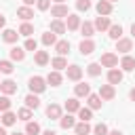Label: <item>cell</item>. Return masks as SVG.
<instances>
[{"instance_id": "1", "label": "cell", "mask_w": 135, "mask_h": 135, "mask_svg": "<svg viewBox=\"0 0 135 135\" xmlns=\"http://www.w3.org/2000/svg\"><path fill=\"white\" fill-rule=\"evenodd\" d=\"M27 86H30V93H42L44 89H46V78H42V76H32L30 78V82H27Z\"/></svg>"}, {"instance_id": "2", "label": "cell", "mask_w": 135, "mask_h": 135, "mask_svg": "<svg viewBox=\"0 0 135 135\" xmlns=\"http://www.w3.org/2000/svg\"><path fill=\"white\" fill-rule=\"evenodd\" d=\"M116 51L122 55H129V51H133V40L131 38H118L116 40Z\"/></svg>"}, {"instance_id": "3", "label": "cell", "mask_w": 135, "mask_h": 135, "mask_svg": "<svg viewBox=\"0 0 135 135\" xmlns=\"http://www.w3.org/2000/svg\"><path fill=\"white\" fill-rule=\"evenodd\" d=\"M99 63H101L103 68H116V65H118V55H116V53H103L101 59H99Z\"/></svg>"}, {"instance_id": "4", "label": "cell", "mask_w": 135, "mask_h": 135, "mask_svg": "<svg viewBox=\"0 0 135 135\" xmlns=\"http://www.w3.org/2000/svg\"><path fill=\"white\" fill-rule=\"evenodd\" d=\"M99 97L101 99H105V101H110V99H114L116 97V89H114V84H101L99 86Z\"/></svg>"}, {"instance_id": "5", "label": "cell", "mask_w": 135, "mask_h": 135, "mask_svg": "<svg viewBox=\"0 0 135 135\" xmlns=\"http://www.w3.org/2000/svg\"><path fill=\"white\" fill-rule=\"evenodd\" d=\"M70 15V11H68V6L61 2V4H53L51 6V17H55V19H61V17H68Z\"/></svg>"}, {"instance_id": "6", "label": "cell", "mask_w": 135, "mask_h": 135, "mask_svg": "<svg viewBox=\"0 0 135 135\" xmlns=\"http://www.w3.org/2000/svg\"><path fill=\"white\" fill-rule=\"evenodd\" d=\"M95 30H99V32H108L110 30V25H112V21H110V17L108 15H99L97 19H95Z\"/></svg>"}, {"instance_id": "7", "label": "cell", "mask_w": 135, "mask_h": 135, "mask_svg": "<svg viewBox=\"0 0 135 135\" xmlns=\"http://www.w3.org/2000/svg\"><path fill=\"white\" fill-rule=\"evenodd\" d=\"M95 42L91 40V38H84V40H80V44H78V51H80V55H91L93 51H95Z\"/></svg>"}, {"instance_id": "8", "label": "cell", "mask_w": 135, "mask_h": 135, "mask_svg": "<svg viewBox=\"0 0 135 135\" xmlns=\"http://www.w3.org/2000/svg\"><path fill=\"white\" fill-rule=\"evenodd\" d=\"M65 74H68V80L78 82V80L82 78V68H80V65H68V68H65Z\"/></svg>"}, {"instance_id": "9", "label": "cell", "mask_w": 135, "mask_h": 135, "mask_svg": "<svg viewBox=\"0 0 135 135\" xmlns=\"http://www.w3.org/2000/svg\"><path fill=\"white\" fill-rule=\"evenodd\" d=\"M0 91H2L4 95H13V93H17V82L11 80V78H6V80L0 82Z\"/></svg>"}, {"instance_id": "10", "label": "cell", "mask_w": 135, "mask_h": 135, "mask_svg": "<svg viewBox=\"0 0 135 135\" xmlns=\"http://www.w3.org/2000/svg\"><path fill=\"white\" fill-rule=\"evenodd\" d=\"M65 27H68L70 32L78 30V27H80V17H78L76 13H70V15L65 17Z\"/></svg>"}, {"instance_id": "11", "label": "cell", "mask_w": 135, "mask_h": 135, "mask_svg": "<svg viewBox=\"0 0 135 135\" xmlns=\"http://www.w3.org/2000/svg\"><path fill=\"white\" fill-rule=\"evenodd\" d=\"M108 82L110 84H120L122 82V72L118 68H110L108 70Z\"/></svg>"}, {"instance_id": "12", "label": "cell", "mask_w": 135, "mask_h": 135, "mask_svg": "<svg viewBox=\"0 0 135 135\" xmlns=\"http://www.w3.org/2000/svg\"><path fill=\"white\" fill-rule=\"evenodd\" d=\"M23 103H25V108H30V110H38V108H40V99H38V95H36V93L25 95Z\"/></svg>"}, {"instance_id": "13", "label": "cell", "mask_w": 135, "mask_h": 135, "mask_svg": "<svg viewBox=\"0 0 135 135\" xmlns=\"http://www.w3.org/2000/svg\"><path fill=\"white\" fill-rule=\"evenodd\" d=\"M46 116L51 118V120H59L63 114H61V105H57V103H49V108H46Z\"/></svg>"}, {"instance_id": "14", "label": "cell", "mask_w": 135, "mask_h": 135, "mask_svg": "<svg viewBox=\"0 0 135 135\" xmlns=\"http://www.w3.org/2000/svg\"><path fill=\"white\" fill-rule=\"evenodd\" d=\"M17 120H19V118H17V114H13L11 110H8V112H2V116H0V122H2V127H13Z\"/></svg>"}, {"instance_id": "15", "label": "cell", "mask_w": 135, "mask_h": 135, "mask_svg": "<svg viewBox=\"0 0 135 135\" xmlns=\"http://www.w3.org/2000/svg\"><path fill=\"white\" fill-rule=\"evenodd\" d=\"M46 82H49L51 86H59V84L63 82V76L59 74V70H53V72H49V76H46Z\"/></svg>"}, {"instance_id": "16", "label": "cell", "mask_w": 135, "mask_h": 135, "mask_svg": "<svg viewBox=\"0 0 135 135\" xmlns=\"http://www.w3.org/2000/svg\"><path fill=\"white\" fill-rule=\"evenodd\" d=\"M74 95H76V97H89V95H91V86H89L86 82H78V84L74 86Z\"/></svg>"}, {"instance_id": "17", "label": "cell", "mask_w": 135, "mask_h": 135, "mask_svg": "<svg viewBox=\"0 0 135 135\" xmlns=\"http://www.w3.org/2000/svg\"><path fill=\"white\" fill-rule=\"evenodd\" d=\"M59 127H61V129H74V127H76L74 116H72L70 112H68L65 116H61V118H59Z\"/></svg>"}, {"instance_id": "18", "label": "cell", "mask_w": 135, "mask_h": 135, "mask_svg": "<svg viewBox=\"0 0 135 135\" xmlns=\"http://www.w3.org/2000/svg\"><path fill=\"white\" fill-rule=\"evenodd\" d=\"M120 68H122L124 72H133V70H135V57L124 55V57L120 59Z\"/></svg>"}, {"instance_id": "19", "label": "cell", "mask_w": 135, "mask_h": 135, "mask_svg": "<svg viewBox=\"0 0 135 135\" xmlns=\"http://www.w3.org/2000/svg\"><path fill=\"white\" fill-rule=\"evenodd\" d=\"M95 8H97L99 15H110V13H112V2H110V0H99Z\"/></svg>"}, {"instance_id": "20", "label": "cell", "mask_w": 135, "mask_h": 135, "mask_svg": "<svg viewBox=\"0 0 135 135\" xmlns=\"http://www.w3.org/2000/svg\"><path fill=\"white\" fill-rule=\"evenodd\" d=\"M17 17H19V19H23V21H30V19L34 17V11H32L30 6H25V4H23V6H19V8H17Z\"/></svg>"}, {"instance_id": "21", "label": "cell", "mask_w": 135, "mask_h": 135, "mask_svg": "<svg viewBox=\"0 0 135 135\" xmlns=\"http://www.w3.org/2000/svg\"><path fill=\"white\" fill-rule=\"evenodd\" d=\"M49 27H51V32H53V34H65V30H68V27H65V23H63L61 19H53Z\"/></svg>"}, {"instance_id": "22", "label": "cell", "mask_w": 135, "mask_h": 135, "mask_svg": "<svg viewBox=\"0 0 135 135\" xmlns=\"http://www.w3.org/2000/svg\"><path fill=\"white\" fill-rule=\"evenodd\" d=\"M108 36H110L112 40L122 38V25H120V23H112V25H110V30H108Z\"/></svg>"}, {"instance_id": "23", "label": "cell", "mask_w": 135, "mask_h": 135, "mask_svg": "<svg viewBox=\"0 0 135 135\" xmlns=\"http://www.w3.org/2000/svg\"><path fill=\"white\" fill-rule=\"evenodd\" d=\"M21 34L19 32H15V30H4L2 32V40L4 42H8V44H13V42H17V38H19Z\"/></svg>"}, {"instance_id": "24", "label": "cell", "mask_w": 135, "mask_h": 135, "mask_svg": "<svg viewBox=\"0 0 135 135\" xmlns=\"http://www.w3.org/2000/svg\"><path fill=\"white\" fill-rule=\"evenodd\" d=\"M23 59H25V49L13 46L11 49V61H23Z\"/></svg>"}, {"instance_id": "25", "label": "cell", "mask_w": 135, "mask_h": 135, "mask_svg": "<svg viewBox=\"0 0 135 135\" xmlns=\"http://www.w3.org/2000/svg\"><path fill=\"white\" fill-rule=\"evenodd\" d=\"M86 101H89V108H91V110H99V108H101V101H103V99L99 97V93H97V95H95V93H91V95L86 97Z\"/></svg>"}, {"instance_id": "26", "label": "cell", "mask_w": 135, "mask_h": 135, "mask_svg": "<svg viewBox=\"0 0 135 135\" xmlns=\"http://www.w3.org/2000/svg\"><path fill=\"white\" fill-rule=\"evenodd\" d=\"M74 131H76V135H89L93 129H91V124H89L86 120H80V122L74 127Z\"/></svg>"}, {"instance_id": "27", "label": "cell", "mask_w": 135, "mask_h": 135, "mask_svg": "<svg viewBox=\"0 0 135 135\" xmlns=\"http://www.w3.org/2000/svg\"><path fill=\"white\" fill-rule=\"evenodd\" d=\"M80 32H82L84 38H91V36L95 34V25H93L91 21H84V23H80Z\"/></svg>"}, {"instance_id": "28", "label": "cell", "mask_w": 135, "mask_h": 135, "mask_svg": "<svg viewBox=\"0 0 135 135\" xmlns=\"http://www.w3.org/2000/svg\"><path fill=\"white\" fill-rule=\"evenodd\" d=\"M42 44H44V46H55V44H57V34H53L51 30H49L46 34H42Z\"/></svg>"}, {"instance_id": "29", "label": "cell", "mask_w": 135, "mask_h": 135, "mask_svg": "<svg viewBox=\"0 0 135 135\" xmlns=\"http://www.w3.org/2000/svg\"><path fill=\"white\" fill-rule=\"evenodd\" d=\"M55 51H57V55H68L70 53V42L68 40H57V44H55Z\"/></svg>"}, {"instance_id": "30", "label": "cell", "mask_w": 135, "mask_h": 135, "mask_svg": "<svg viewBox=\"0 0 135 135\" xmlns=\"http://www.w3.org/2000/svg\"><path fill=\"white\" fill-rule=\"evenodd\" d=\"M51 65H53L55 70H65V68H68V59H65L63 55H57V57L51 61Z\"/></svg>"}, {"instance_id": "31", "label": "cell", "mask_w": 135, "mask_h": 135, "mask_svg": "<svg viewBox=\"0 0 135 135\" xmlns=\"http://www.w3.org/2000/svg\"><path fill=\"white\" fill-rule=\"evenodd\" d=\"M19 34H21V36H25V38H32V34H34V25H32V23H27V21H23V23H21V27H19Z\"/></svg>"}, {"instance_id": "32", "label": "cell", "mask_w": 135, "mask_h": 135, "mask_svg": "<svg viewBox=\"0 0 135 135\" xmlns=\"http://www.w3.org/2000/svg\"><path fill=\"white\" fill-rule=\"evenodd\" d=\"M34 61H36L38 65H46V63H49V53H46V51H36Z\"/></svg>"}, {"instance_id": "33", "label": "cell", "mask_w": 135, "mask_h": 135, "mask_svg": "<svg viewBox=\"0 0 135 135\" xmlns=\"http://www.w3.org/2000/svg\"><path fill=\"white\" fill-rule=\"evenodd\" d=\"M65 110H68L70 114H72V112H78V110H80V101H78L76 97H70V99L65 101Z\"/></svg>"}, {"instance_id": "34", "label": "cell", "mask_w": 135, "mask_h": 135, "mask_svg": "<svg viewBox=\"0 0 135 135\" xmlns=\"http://www.w3.org/2000/svg\"><path fill=\"white\" fill-rule=\"evenodd\" d=\"M32 116H34V114H32V110H30V108H21V110L17 112V118H19V120H25V122H30V120H32Z\"/></svg>"}, {"instance_id": "35", "label": "cell", "mask_w": 135, "mask_h": 135, "mask_svg": "<svg viewBox=\"0 0 135 135\" xmlns=\"http://www.w3.org/2000/svg\"><path fill=\"white\" fill-rule=\"evenodd\" d=\"M13 61H6V59H0V74H13Z\"/></svg>"}, {"instance_id": "36", "label": "cell", "mask_w": 135, "mask_h": 135, "mask_svg": "<svg viewBox=\"0 0 135 135\" xmlns=\"http://www.w3.org/2000/svg\"><path fill=\"white\" fill-rule=\"evenodd\" d=\"M101 63H89L86 65V72H89V76H99L101 74Z\"/></svg>"}, {"instance_id": "37", "label": "cell", "mask_w": 135, "mask_h": 135, "mask_svg": "<svg viewBox=\"0 0 135 135\" xmlns=\"http://www.w3.org/2000/svg\"><path fill=\"white\" fill-rule=\"evenodd\" d=\"M78 118L89 122V120L93 118V110H91V108H80V110H78Z\"/></svg>"}, {"instance_id": "38", "label": "cell", "mask_w": 135, "mask_h": 135, "mask_svg": "<svg viewBox=\"0 0 135 135\" xmlns=\"http://www.w3.org/2000/svg\"><path fill=\"white\" fill-rule=\"evenodd\" d=\"M25 133H27V135H38V133H40V124L30 120V122L25 124Z\"/></svg>"}, {"instance_id": "39", "label": "cell", "mask_w": 135, "mask_h": 135, "mask_svg": "<svg viewBox=\"0 0 135 135\" xmlns=\"http://www.w3.org/2000/svg\"><path fill=\"white\" fill-rule=\"evenodd\" d=\"M76 8H78L80 13H86V11L91 8V0H76Z\"/></svg>"}, {"instance_id": "40", "label": "cell", "mask_w": 135, "mask_h": 135, "mask_svg": "<svg viewBox=\"0 0 135 135\" xmlns=\"http://www.w3.org/2000/svg\"><path fill=\"white\" fill-rule=\"evenodd\" d=\"M11 110V99H8V95H2L0 97V112H8Z\"/></svg>"}, {"instance_id": "41", "label": "cell", "mask_w": 135, "mask_h": 135, "mask_svg": "<svg viewBox=\"0 0 135 135\" xmlns=\"http://www.w3.org/2000/svg\"><path fill=\"white\" fill-rule=\"evenodd\" d=\"M93 133H95V135H108V124H103V122L95 124V127H93Z\"/></svg>"}, {"instance_id": "42", "label": "cell", "mask_w": 135, "mask_h": 135, "mask_svg": "<svg viewBox=\"0 0 135 135\" xmlns=\"http://www.w3.org/2000/svg\"><path fill=\"white\" fill-rule=\"evenodd\" d=\"M23 49H25V51H36V49H38V42H36L34 38H27L25 44H23Z\"/></svg>"}, {"instance_id": "43", "label": "cell", "mask_w": 135, "mask_h": 135, "mask_svg": "<svg viewBox=\"0 0 135 135\" xmlns=\"http://www.w3.org/2000/svg\"><path fill=\"white\" fill-rule=\"evenodd\" d=\"M36 6H38V11H49L51 8V0H38Z\"/></svg>"}, {"instance_id": "44", "label": "cell", "mask_w": 135, "mask_h": 135, "mask_svg": "<svg viewBox=\"0 0 135 135\" xmlns=\"http://www.w3.org/2000/svg\"><path fill=\"white\" fill-rule=\"evenodd\" d=\"M4 25H6V17H4V15H0V30H2Z\"/></svg>"}, {"instance_id": "45", "label": "cell", "mask_w": 135, "mask_h": 135, "mask_svg": "<svg viewBox=\"0 0 135 135\" xmlns=\"http://www.w3.org/2000/svg\"><path fill=\"white\" fill-rule=\"evenodd\" d=\"M129 97H131V101H135V86L129 91Z\"/></svg>"}, {"instance_id": "46", "label": "cell", "mask_w": 135, "mask_h": 135, "mask_svg": "<svg viewBox=\"0 0 135 135\" xmlns=\"http://www.w3.org/2000/svg\"><path fill=\"white\" fill-rule=\"evenodd\" d=\"M34 2H38V0H23V4H25V6H32Z\"/></svg>"}, {"instance_id": "47", "label": "cell", "mask_w": 135, "mask_h": 135, "mask_svg": "<svg viewBox=\"0 0 135 135\" xmlns=\"http://www.w3.org/2000/svg\"><path fill=\"white\" fill-rule=\"evenodd\" d=\"M108 135H122V133H120L118 129H114V131H108Z\"/></svg>"}, {"instance_id": "48", "label": "cell", "mask_w": 135, "mask_h": 135, "mask_svg": "<svg viewBox=\"0 0 135 135\" xmlns=\"http://www.w3.org/2000/svg\"><path fill=\"white\" fill-rule=\"evenodd\" d=\"M131 36H133V38H135V21H133V23H131Z\"/></svg>"}, {"instance_id": "49", "label": "cell", "mask_w": 135, "mask_h": 135, "mask_svg": "<svg viewBox=\"0 0 135 135\" xmlns=\"http://www.w3.org/2000/svg\"><path fill=\"white\" fill-rule=\"evenodd\" d=\"M42 135H57V133H55V131H51V129H49V131H44V133H42Z\"/></svg>"}, {"instance_id": "50", "label": "cell", "mask_w": 135, "mask_h": 135, "mask_svg": "<svg viewBox=\"0 0 135 135\" xmlns=\"http://www.w3.org/2000/svg\"><path fill=\"white\" fill-rule=\"evenodd\" d=\"M0 135H6V129L4 127H0Z\"/></svg>"}, {"instance_id": "51", "label": "cell", "mask_w": 135, "mask_h": 135, "mask_svg": "<svg viewBox=\"0 0 135 135\" xmlns=\"http://www.w3.org/2000/svg\"><path fill=\"white\" fill-rule=\"evenodd\" d=\"M61 2H65V0H55V4H61Z\"/></svg>"}, {"instance_id": "52", "label": "cell", "mask_w": 135, "mask_h": 135, "mask_svg": "<svg viewBox=\"0 0 135 135\" xmlns=\"http://www.w3.org/2000/svg\"><path fill=\"white\" fill-rule=\"evenodd\" d=\"M13 135H23V133H13Z\"/></svg>"}, {"instance_id": "53", "label": "cell", "mask_w": 135, "mask_h": 135, "mask_svg": "<svg viewBox=\"0 0 135 135\" xmlns=\"http://www.w3.org/2000/svg\"><path fill=\"white\" fill-rule=\"evenodd\" d=\"M110 2H116V0H110Z\"/></svg>"}, {"instance_id": "54", "label": "cell", "mask_w": 135, "mask_h": 135, "mask_svg": "<svg viewBox=\"0 0 135 135\" xmlns=\"http://www.w3.org/2000/svg\"><path fill=\"white\" fill-rule=\"evenodd\" d=\"M0 82H2V80H0Z\"/></svg>"}]
</instances>
